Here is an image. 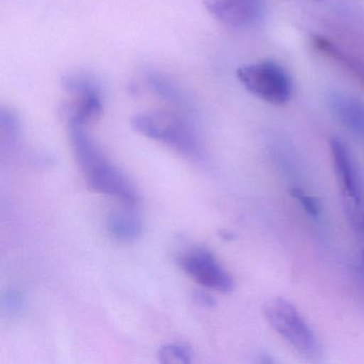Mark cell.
I'll use <instances>...</instances> for the list:
<instances>
[{
	"label": "cell",
	"instance_id": "1",
	"mask_svg": "<svg viewBox=\"0 0 364 364\" xmlns=\"http://www.w3.org/2000/svg\"><path fill=\"white\" fill-rule=\"evenodd\" d=\"M132 127L137 133L161 142L187 157L201 155V142L195 129L180 112L150 110L132 119Z\"/></svg>",
	"mask_w": 364,
	"mask_h": 364
},
{
	"label": "cell",
	"instance_id": "2",
	"mask_svg": "<svg viewBox=\"0 0 364 364\" xmlns=\"http://www.w3.org/2000/svg\"><path fill=\"white\" fill-rule=\"evenodd\" d=\"M236 75L250 95L265 103L284 105L293 97L291 75L276 61L262 60L242 65Z\"/></svg>",
	"mask_w": 364,
	"mask_h": 364
},
{
	"label": "cell",
	"instance_id": "3",
	"mask_svg": "<svg viewBox=\"0 0 364 364\" xmlns=\"http://www.w3.org/2000/svg\"><path fill=\"white\" fill-rule=\"evenodd\" d=\"M264 315L272 329L300 355L308 358L319 355L316 336L291 302L283 298L269 300L264 306Z\"/></svg>",
	"mask_w": 364,
	"mask_h": 364
},
{
	"label": "cell",
	"instance_id": "4",
	"mask_svg": "<svg viewBox=\"0 0 364 364\" xmlns=\"http://www.w3.org/2000/svg\"><path fill=\"white\" fill-rule=\"evenodd\" d=\"M63 86L71 97L65 105L68 124L86 127L101 116V89L93 78L86 74H69L63 78Z\"/></svg>",
	"mask_w": 364,
	"mask_h": 364
},
{
	"label": "cell",
	"instance_id": "5",
	"mask_svg": "<svg viewBox=\"0 0 364 364\" xmlns=\"http://www.w3.org/2000/svg\"><path fill=\"white\" fill-rule=\"evenodd\" d=\"M181 267L202 287L219 293L233 291V278L206 249L196 248L188 251L181 259Z\"/></svg>",
	"mask_w": 364,
	"mask_h": 364
},
{
	"label": "cell",
	"instance_id": "6",
	"mask_svg": "<svg viewBox=\"0 0 364 364\" xmlns=\"http://www.w3.org/2000/svg\"><path fill=\"white\" fill-rule=\"evenodd\" d=\"M203 5L215 20L235 29L257 24L265 12V0H203Z\"/></svg>",
	"mask_w": 364,
	"mask_h": 364
},
{
	"label": "cell",
	"instance_id": "7",
	"mask_svg": "<svg viewBox=\"0 0 364 364\" xmlns=\"http://www.w3.org/2000/svg\"><path fill=\"white\" fill-rule=\"evenodd\" d=\"M89 187L97 193L117 198L127 205H135L139 199L137 189L129 178L106 159L86 176Z\"/></svg>",
	"mask_w": 364,
	"mask_h": 364
},
{
	"label": "cell",
	"instance_id": "8",
	"mask_svg": "<svg viewBox=\"0 0 364 364\" xmlns=\"http://www.w3.org/2000/svg\"><path fill=\"white\" fill-rule=\"evenodd\" d=\"M330 150L341 188L349 200V205H361V178L348 146L340 138L333 137L330 140Z\"/></svg>",
	"mask_w": 364,
	"mask_h": 364
},
{
	"label": "cell",
	"instance_id": "9",
	"mask_svg": "<svg viewBox=\"0 0 364 364\" xmlns=\"http://www.w3.org/2000/svg\"><path fill=\"white\" fill-rule=\"evenodd\" d=\"M329 107L336 120L357 135H364V103L350 95L334 92L329 95Z\"/></svg>",
	"mask_w": 364,
	"mask_h": 364
},
{
	"label": "cell",
	"instance_id": "10",
	"mask_svg": "<svg viewBox=\"0 0 364 364\" xmlns=\"http://www.w3.org/2000/svg\"><path fill=\"white\" fill-rule=\"evenodd\" d=\"M107 230L114 240L131 242L141 236L142 221L135 210L124 208L109 215Z\"/></svg>",
	"mask_w": 364,
	"mask_h": 364
},
{
	"label": "cell",
	"instance_id": "11",
	"mask_svg": "<svg viewBox=\"0 0 364 364\" xmlns=\"http://www.w3.org/2000/svg\"><path fill=\"white\" fill-rule=\"evenodd\" d=\"M146 82L154 95L169 102L171 105L178 106L180 108L186 106L185 95H183L178 87L174 86L173 82H170L167 78L157 74H150L146 77Z\"/></svg>",
	"mask_w": 364,
	"mask_h": 364
},
{
	"label": "cell",
	"instance_id": "12",
	"mask_svg": "<svg viewBox=\"0 0 364 364\" xmlns=\"http://www.w3.org/2000/svg\"><path fill=\"white\" fill-rule=\"evenodd\" d=\"M191 347L181 343H170L159 348V359L165 364H189L193 362Z\"/></svg>",
	"mask_w": 364,
	"mask_h": 364
},
{
	"label": "cell",
	"instance_id": "13",
	"mask_svg": "<svg viewBox=\"0 0 364 364\" xmlns=\"http://www.w3.org/2000/svg\"><path fill=\"white\" fill-rule=\"evenodd\" d=\"M291 193L297 200L301 208L306 210V213H308L313 218H318L319 214H321V205H319L318 200L316 198L308 195L299 188L291 189Z\"/></svg>",
	"mask_w": 364,
	"mask_h": 364
},
{
	"label": "cell",
	"instance_id": "14",
	"mask_svg": "<svg viewBox=\"0 0 364 364\" xmlns=\"http://www.w3.org/2000/svg\"><path fill=\"white\" fill-rule=\"evenodd\" d=\"M1 306H3L4 312L8 313L9 315H16L20 312L23 306V298L18 291L11 289L8 291L4 295L1 300Z\"/></svg>",
	"mask_w": 364,
	"mask_h": 364
},
{
	"label": "cell",
	"instance_id": "15",
	"mask_svg": "<svg viewBox=\"0 0 364 364\" xmlns=\"http://www.w3.org/2000/svg\"><path fill=\"white\" fill-rule=\"evenodd\" d=\"M193 300L198 306H203V308H213L216 304V300L210 294L203 291H196L193 294Z\"/></svg>",
	"mask_w": 364,
	"mask_h": 364
}]
</instances>
